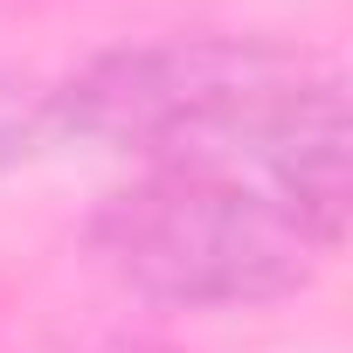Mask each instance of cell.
<instances>
[{
  "instance_id": "6da1fadb",
  "label": "cell",
  "mask_w": 353,
  "mask_h": 353,
  "mask_svg": "<svg viewBox=\"0 0 353 353\" xmlns=\"http://www.w3.org/2000/svg\"><path fill=\"white\" fill-rule=\"evenodd\" d=\"M346 222V139L256 159H159L118 188L90 250L159 305H270L298 291Z\"/></svg>"
},
{
  "instance_id": "7a4b0ae2",
  "label": "cell",
  "mask_w": 353,
  "mask_h": 353,
  "mask_svg": "<svg viewBox=\"0 0 353 353\" xmlns=\"http://www.w3.org/2000/svg\"><path fill=\"white\" fill-rule=\"evenodd\" d=\"M56 125L159 159H256L346 139V90L325 63L250 42V35H173L145 49H111L70 90H56Z\"/></svg>"
},
{
  "instance_id": "3957f363",
  "label": "cell",
  "mask_w": 353,
  "mask_h": 353,
  "mask_svg": "<svg viewBox=\"0 0 353 353\" xmlns=\"http://www.w3.org/2000/svg\"><path fill=\"white\" fill-rule=\"evenodd\" d=\"M49 125H56V97L35 90L21 70L0 63V173L21 166V159L49 139Z\"/></svg>"
},
{
  "instance_id": "277c9868",
  "label": "cell",
  "mask_w": 353,
  "mask_h": 353,
  "mask_svg": "<svg viewBox=\"0 0 353 353\" xmlns=\"http://www.w3.org/2000/svg\"><path fill=\"white\" fill-rule=\"evenodd\" d=\"M104 353H166V346H104Z\"/></svg>"
}]
</instances>
